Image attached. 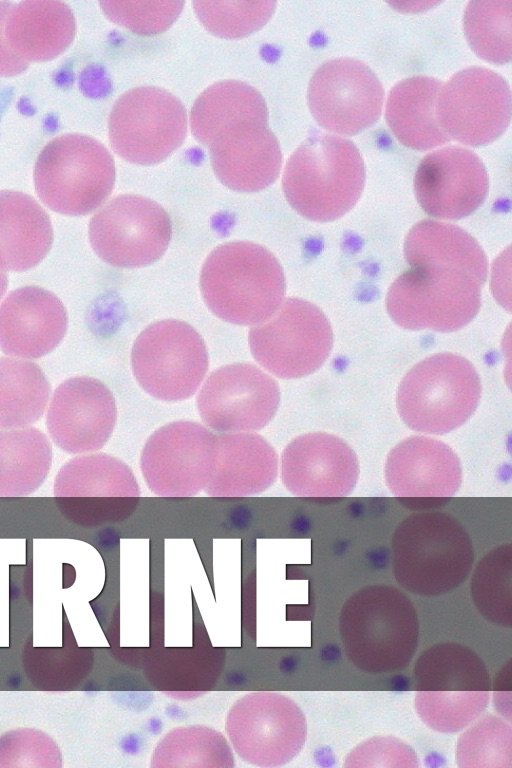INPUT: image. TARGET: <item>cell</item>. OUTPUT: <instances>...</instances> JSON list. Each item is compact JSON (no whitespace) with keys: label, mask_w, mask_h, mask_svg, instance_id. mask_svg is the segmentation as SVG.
Returning <instances> with one entry per match:
<instances>
[{"label":"cell","mask_w":512,"mask_h":768,"mask_svg":"<svg viewBox=\"0 0 512 768\" xmlns=\"http://www.w3.org/2000/svg\"><path fill=\"white\" fill-rule=\"evenodd\" d=\"M202 297L220 319L238 325L269 320L283 303L285 276L265 247L235 241L215 248L200 275Z\"/></svg>","instance_id":"1"},{"label":"cell","mask_w":512,"mask_h":768,"mask_svg":"<svg viewBox=\"0 0 512 768\" xmlns=\"http://www.w3.org/2000/svg\"><path fill=\"white\" fill-rule=\"evenodd\" d=\"M365 183V166L355 144L343 137L316 133L288 159L282 186L301 216L328 222L350 211Z\"/></svg>","instance_id":"2"},{"label":"cell","mask_w":512,"mask_h":768,"mask_svg":"<svg viewBox=\"0 0 512 768\" xmlns=\"http://www.w3.org/2000/svg\"><path fill=\"white\" fill-rule=\"evenodd\" d=\"M397 582L419 595H440L468 577L474 559L462 524L443 512H419L405 518L392 540Z\"/></svg>","instance_id":"3"},{"label":"cell","mask_w":512,"mask_h":768,"mask_svg":"<svg viewBox=\"0 0 512 768\" xmlns=\"http://www.w3.org/2000/svg\"><path fill=\"white\" fill-rule=\"evenodd\" d=\"M340 630L348 658L372 673L403 668L417 646L414 607L390 586H369L352 595L343 606Z\"/></svg>","instance_id":"4"},{"label":"cell","mask_w":512,"mask_h":768,"mask_svg":"<svg viewBox=\"0 0 512 768\" xmlns=\"http://www.w3.org/2000/svg\"><path fill=\"white\" fill-rule=\"evenodd\" d=\"M481 382L474 366L452 353H438L417 363L404 376L396 405L414 431L441 435L463 425L475 412Z\"/></svg>","instance_id":"5"},{"label":"cell","mask_w":512,"mask_h":768,"mask_svg":"<svg viewBox=\"0 0 512 768\" xmlns=\"http://www.w3.org/2000/svg\"><path fill=\"white\" fill-rule=\"evenodd\" d=\"M115 182L112 155L98 140L69 133L52 139L34 168L35 190L51 210L86 215L110 195Z\"/></svg>","instance_id":"6"},{"label":"cell","mask_w":512,"mask_h":768,"mask_svg":"<svg viewBox=\"0 0 512 768\" xmlns=\"http://www.w3.org/2000/svg\"><path fill=\"white\" fill-rule=\"evenodd\" d=\"M416 708L440 732H457L473 722L489 700V675L481 659L458 644H439L415 666Z\"/></svg>","instance_id":"7"},{"label":"cell","mask_w":512,"mask_h":768,"mask_svg":"<svg viewBox=\"0 0 512 768\" xmlns=\"http://www.w3.org/2000/svg\"><path fill=\"white\" fill-rule=\"evenodd\" d=\"M390 286L386 308L405 329L451 332L466 326L480 309L483 284L455 267L410 265Z\"/></svg>","instance_id":"8"},{"label":"cell","mask_w":512,"mask_h":768,"mask_svg":"<svg viewBox=\"0 0 512 768\" xmlns=\"http://www.w3.org/2000/svg\"><path fill=\"white\" fill-rule=\"evenodd\" d=\"M208 364L202 337L181 320L152 323L138 335L131 352V366L139 385L152 397L167 402L193 396Z\"/></svg>","instance_id":"9"},{"label":"cell","mask_w":512,"mask_h":768,"mask_svg":"<svg viewBox=\"0 0 512 768\" xmlns=\"http://www.w3.org/2000/svg\"><path fill=\"white\" fill-rule=\"evenodd\" d=\"M112 149L124 160L153 165L169 157L183 143L187 113L170 92L137 87L114 103L108 121Z\"/></svg>","instance_id":"10"},{"label":"cell","mask_w":512,"mask_h":768,"mask_svg":"<svg viewBox=\"0 0 512 768\" xmlns=\"http://www.w3.org/2000/svg\"><path fill=\"white\" fill-rule=\"evenodd\" d=\"M332 344V329L324 313L299 298L286 299L269 320L249 331L254 359L284 379L315 372L326 361Z\"/></svg>","instance_id":"11"},{"label":"cell","mask_w":512,"mask_h":768,"mask_svg":"<svg viewBox=\"0 0 512 768\" xmlns=\"http://www.w3.org/2000/svg\"><path fill=\"white\" fill-rule=\"evenodd\" d=\"M236 754L258 767H279L302 750L306 719L299 706L277 692L256 691L236 700L225 723Z\"/></svg>","instance_id":"12"},{"label":"cell","mask_w":512,"mask_h":768,"mask_svg":"<svg viewBox=\"0 0 512 768\" xmlns=\"http://www.w3.org/2000/svg\"><path fill=\"white\" fill-rule=\"evenodd\" d=\"M435 116L449 139L474 147L490 144L510 123L509 84L488 68H465L441 85Z\"/></svg>","instance_id":"13"},{"label":"cell","mask_w":512,"mask_h":768,"mask_svg":"<svg viewBox=\"0 0 512 768\" xmlns=\"http://www.w3.org/2000/svg\"><path fill=\"white\" fill-rule=\"evenodd\" d=\"M172 234L168 213L140 195H119L91 218L89 239L95 253L120 268L144 267L165 253Z\"/></svg>","instance_id":"14"},{"label":"cell","mask_w":512,"mask_h":768,"mask_svg":"<svg viewBox=\"0 0 512 768\" xmlns=\"http://www.w3.org/2000/svg\"><path fill=\"white\" fill-rule=\"evenodd\" d=\"M218 439L193 421L168 423L147 439L140 467L148 488L162 497H192L209 483L217 461Z\"/></svg>","instance_id":"15"},{"label":"cell","mask_w":512,"mask_h":768,"mask_svg":"<svg viewBox=\"0 0 512 768\" xmlns=\"http://www.w3.org/2000/svg\"><path fill=\"white\" fill-rule=\"evenodd\" d=\"M316 122L340 135H355L381 115L384 90L372 69L347 57L324 62L313 74L307 91Z\"/></svg>","instance_id":"16"},{"label":"cell","mask_w":512,"mask_h":768,"mask_svg":"<svg viewBox=\"0 0 512 768\" xmlns=\"http://www.w3.org/2000/svg\"><path fill=\"white\" fill-rule=\"evenodd\" d=\"M280 403L277 382L258 367L235 363L212 372L197 396L204 426L221 433L264 428Z\"/></svg>","instance_id":"17"},{"label":"cell","mask_w":512,"mask_h":768,"mask_svg":"<svg viewBox=\"0 0 512 768\" xmlns=\"http://www.w3.org/2000/svg\"><path fill=\"white\" fill-rule=\"evenodd\" d=\"M488 174L471 150L447 146L428 153L419 163L414 189L430 216L457 220L472 214L488 193Z\"/></svg>","instance_id":"18"},{"label":"cell","mask_w":512,"mask_h":768,"mask_svg":"<svg viewBox=\"0 0 512 768\" xmlns=\"http://www.w3.org/2000/svg\"><path fill=\"white\" fill-rule=\"evenodd\" d=\"M117 419L115 398L100 380L79 376L54 391L46 414L53 442L69 454L94 452L110 439Z\"/></svg>","instance_id":"19"},{"label":"cell","mask_w":512,"mask_h":768,"mask_svg":"<svg viewBox=\"0 0 512 768\" xmlns=\"http://www.w3.org/2000/svg\"><path fill=\"white\" fill-rule=\"evenodd\" d=\"M356 454L341 438L314 432L294 438L281 456V480L300 497H343L358 479Z\"/></svg>","instance_id":"20"},{"label":"cell","mask_w":512,"mask_h":768,"mask_svg":"<svg viewBox=\"0 0 512 768\" xmlns=\"http://www.w3.org/2000/svg\"><path fill=\"white\" fill-rule=\"evenodd\" d=\"M217 178L238 192H257L278 177L282 154L268 123L248 122L219 132L208 145Z\"/></svg>","instance_id":"21"},{"label":"cell","mask_w":512,"mask_h":768,"mask_svg":"<svg viewBox=\"0 0 512 768\" xmlns=\"http://www.w3.org/2000/svg\"><path fill=\"white\" fill-rule=\"evenodd\" d=\"M384 471L389 490L405 499H447L462 479L456 453L428 436H410L398 443L389 452Z\"/></svg>","instance_id":"22"},{"label":"cell","mask_w":512,"mask_h":768,"mask_svg":"<svg viewBox=\"0 0 512 768\" xmlns=\"http://www.w3.org/2000/svg\"><path fill=\"white\" fill-rule=\"evenodd\" d=\"M66 329L63 303L43 288L21 287L0 304V348L9 356L40 358L61 342Z\"/></svg>","instance_id":"23"},{"label":"cell","mask_w":512,"mask_h":768,"mask_svg":"<svg viewBox=\"0 0 512 768\" xmlns=\"http://www.w3.org/2000/svg\"><path fill=\"white\" fill-rule=\"evenodd\" d=\"M218 453L213 475L204 489L212 497H246L266 491L278 475V455L255 432L217 435Z\"/></svg>","instance_id":"24"},{"label":"cell","mask_w":512,"mask_h":768,"mask_svg":"<svg viewBox=\"0 0 512 768\" xmlns=\"http://www.w3.org/2000/svg\"><path fill=\"white\" fill-rule=\"evenodd\" d=\"M75 33L74 14L62 1L27 0L13 4L5 23L9 46L28 63L58 57L71 45Z\"/></svg>","instance_id":"25"},{"label":"cell","mask_w":512,"mask_h":768,"mask_svg":"<svg viewBox=\"0 0 512 768\" xmlns=\"http://www.w3.org/2000/svg\"><path fill=\"white\" fill-rule=\"evenodd\" d=\"M53 243L50 218L30 195L0 191V270L25 271L39 264Z\"/></svg>","instance_id":"26"},{"label":"cell","mask_w":512,"mask_h":768,"mask_svg":"<svg viewBox=\"0 0 512 768\" xmlns=\"http://www.w3.org/2000/svg\"><path fill=\"white\" fill-rule=\"evenodd\" d=\"M54 495L64 498L66 510L91 509L93 499L137 498L140 490L132 470L106 453L77 456L61 467L54 481Z\"/></svg>","instance_id":"27"},{"label":"cell","mask_w":512,"mask_h":768,"mask_svg":"<svg viewBox=\"0 0 512 768\" xmlns=\"http://www.w3.org/2000/svg\"><path fill=\"white\" fill-rule=\"evenodd\" d=\"M442 83L430 76H412L389 92L385 117L394 136L414 150H428L450 139L440 129L435 105Z\"/></svg>","instance_id":"28"},{"label":"cell","mask_w":512,"mask_h":768,"mask_svg":"<svg viewBox=\"0 0 512 768\" xmlns=\"http://www.w3.org/2000/svg\"><path fill=\"white\" fill-rule=\"evenodd\" d=\"M248 122L268 123L267 105L255 88L236 80L209 86L198 96L190 113L192 134L207 147L222 130Z\"/></svg>","instance_id":"29"},{"label":"cell","mask_w":512,"mask_h":768,"mask_svg":"<svg viewBox=\"0 0 512 768\" xmlns=\"http://www.w3.org/2000/svg\"><path fill=\"white\" fill-rule=\"evenodd\" d=\"M404 255L409 265L445 264L470 274L482 284L487 279V259L479 243L452 224L429 219L418 222L406 236Z\"/></svg>","instance_id":"30"},{"label":"cell","mask_w":512,"mask_h":768,"mask_svg":"<svg viewBox=\"0 0 512 768\" xmlns=\"http://www.w3.org/2000/svg\"><path fill=\"white\" fill-rule=\"evenodd\" d=\"M52 465V446L35 427L0 429V497L34 493Z\"/></svg>","instance_id":"31"},{"label":"cell","mask_w":512,"mask_h":768,"mask_svg":"<svg viewBox=\"0 0 512 768\" xmlns=\"http://www.w3.org/2000/svg\"><path fill=\"white\" fill-rule=\"evenodd\" d=\"M51 386L34 362L0 358V429L31 427L44 414Z\"/></svg>","instance_id":"32"},{"label":"cell","mask_w":512,"mask_h":768,"mask_svg":"<svg viewBox=\"0 0 512 768\" xmlns=\"http://www.w3.org/2000/svg\"><path fill=\"white\" fill-rule=\"evenodd\" d=\"M231 746L225 736L204 725L177 727L157 743L151 768H233Z\"/></svg>","instance_id":"33"},{"label":"cell","mask_w":512,"mask_h":768,"mask_svg":"<svg viewBox=\"0 0 512 768\" xmlns=\"http://www.w3.org/2000/svg\"><path fill=\"white\" fill-rule=\"evenodd\" d=\"M511 23V0L470 1L463 17L464 33L473 51L496 64L511 60Z\"/></svg>","instance_id":"34"},{"label":"cell","mask_w":512,"mask_h":768,"mask_svg":"<svg viewBox=\"0 0 512 768\" xmlns=\"http://www.w3.org/2000/svg\"><path fill=\"white\" fill-rule=\"evenodd\" d=\"M203 26L222 38H240L259 30L274 13L275 1H193Z\"/></svg>","instance_id":"35"},{"label":"cell","mask_w":512,"mask_h":768,"mask_svg":"<svg viewBox=\"0 0 512 768\" xmlns=\"http://www.w3.org/2000/svg\"><path fill=\"white\" fill-rule=\"evenodd\" d=\"M456 758L459 767H511V726L484 716L459 737Z\"/></svg>","instance_id":"36"},{"label":"cell","mask_w":512,"mask_h":768,"mask_svg":"<svg viewBox=\"0 0 512 768\" xmlns=\"http://www.w3.org/2000/svg\"><path fill=\"white\" fill-rule=\"evenodd\" d=\"M510 584L511 546L507 544L490 551L478 563L471 580V595L485 618L496 623V605L505 615V600L510 602Z\"/></svg>","instance_id":"37"},{"label":"cell","mask_w":512,"mask_h":768,"mask_svg":"<svg viewBox=\"0 0 512 768\" xmlns=\"http://www.w3.org/2000/svg\"><path fill=\"white\" fill-rule=\"evenodd\" d=\"M104 14L114 23L141 35L167 30L180 15L184 1H118L99 2Z\"/></svg>","instance_id":"38"},{"label":"cell","mask_w":512,"mask_h":768,"mask_svg":"<svg viewBox=\"0 0 512 768\" xmlns=\"http://www.w3.org/2000/svg\"><path fill=\"white\" fill-rule=\"evenodd\" d=\"M417 766L414 751L400 740L375 737L356 747L346 758L345 766Z\"/></svg>","instance_id":"39"},{"label":"cell","mask_w":512,"mask_h":768,"mask_svg":"<svg viewBox=\"0 0 512 768\" xmlns=\"http://www.w3.org/2000/svg\"><path fill=\"white\" fill-rule=\"evenodd\" d=\"M14 3L0 1V77L16 76L29 66V63L17 56L9 46L5 36L7 15Z\"/></svg>","instance_id":"40"},{"label":"cell","mask_w":512,"mask_h":768,"mask_svg":"<svg viewBox=\"0 0 512 768\" xmlns=\"http://www.w3.org/2000/svg\"><path fill=\"white\" fill-rule=\"evenodd\" d=\"M7 286H8L7 275L2 270H0V299L6 292Z\"/></svg>","instance_id":"41"}]
</instances>
